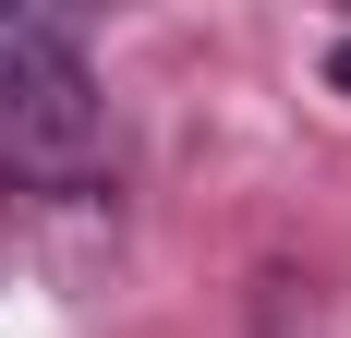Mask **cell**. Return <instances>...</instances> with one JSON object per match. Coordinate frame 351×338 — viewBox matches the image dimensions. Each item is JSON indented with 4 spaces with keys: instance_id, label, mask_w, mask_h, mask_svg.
<instances>
[{
    "instance_id": "7a4b0ae2",
    "label": "cell",
    "mask_w": 351,
    "mask_h": 338,
    "mask_svg": "<svg viewBox=\"0 0 351 338\" xmlns=\"http://www.w3.org/2000/svg\"><path fill=\"white\" fill-rule=\"evenodd\" d=\"M327 85H339V97H351V36H339V49H327Z\"/></svg>"
},
{
    "instance_id": "6da1fadb",
    "label": "cell",
    "mask_w": 351,
    "mask_h": 338,
    "mask_svg": "<svg viewBox=\"0 0 351 338\" xmlns=\"http://www.w3.org/2000/svg\"><path fill=\"white\" fill-rule=\"evenodd\" d=\"M0 194L25 205L109 194V97L73 25H49V12H0Z\"/></svg>"
}]
</instances>
